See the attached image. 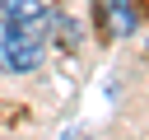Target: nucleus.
Listing matches in <instances>:
<instances>
[{
    "label": "nucleus",
    "mask_w": 149,
    "mask_h": 140,
    "mask_svg": "<svg viewBox=\"0 0 149 140\" xmlns=\"http://www.w3.org/2000/svg\"><path fill=\"white\" fill-rule=\"evenodd\" d=\"M0 9H5V19H37V14H47L42 0H0Z\"/></svg>",
    "instance_id": "obj_3"
},
{
    "label": "nucleus",
    "mask_w": 149,
    "mask_h": 140,
    "mask_svg": "<svg viewBox=\"0 0 149 140\" xmlns=\"http://www.w3.org/2000/svg\"><path fill=\"white\" fill-rule=\"evenodd\" d=\"M47 37H51V14L0 19V70H9V75L37 70L42 65V51H47Z\"/></svg>",
    "instance_id": "obj_1"
},
{
    "label": "nucleus",
    "mask_w": 149,
    "mask_h": 140,
    "mask_svg": "<svg viewBox=\"0 0 149 140\" xmlns=\"http://www.w3.org/2000/svg\"><path fill=\"white\" fill-rule=\"evenodd\" d=\"M98 14L107 23V33H135V23H140L135 0H98Z\"/></svg>",
    "instance_id": "obj_2"
}]
</instances>
